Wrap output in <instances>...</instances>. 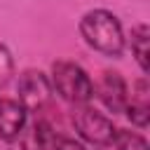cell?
<instances>
[{
	"label": "cell",
	"mask_w": 150,
	"mask_h": 150,
	"mask_svg": "<svg viewBox=\"0 0 150 150\" xmlns=\"http://www.w3.org/2000/svg\"><path fill=\"white\" fill-rule=\"evenodd\" d=\"M16 94H19V103L30 112V110H40L49 96H52V82L42 70L28 68L19 75L16 82Z\"/></svg>",
	"instance_id": "cell-4"
},
{
	"label": "cell",
	"mask_w": 150,
	"mask_h": 150,
	"mask_svg": "<svg viewBox=\"0 0 150 150\" xmlns=\"http://www.w3.org/2000/svg\"><path fill=\"white\" fill-rule=\"evenodd\" d=\"M96 94L101 98V103L112 112H124L127 108V101H129V87L124 82V77L117 73V70H105L101 75V82L96 87Z\"/></svg>",
	"instance_id": "cell-5"
},
{
	"label": "cell",
	"mask_w": 150,
	"mask_h": 150,
	"mask_svg": "<svg viewBox=\"0 0 150 150\" xmlns=\"http://www.w3.org/2000/svg\"><path fill=\"white\" fill-rule=\"evenodd\" d=\"M14 75V59H12V52L0 45V87H5Z\"/></svg>",
	"instance_id": "cell-11"
},
{
	"label": "cell",
	"mask_w": 150,
	"mask_h": 150,
	"mask_svg": "<svg viewBox=\"0 0 150 150\" xmlns=\"http://www.w3.org/2000/svg\"><path fill=\"white\" fill-rule=\"evenodd\" d=\"M54 134H52V129H49V124L47 122H33V124H28V127H23V131L19 134V143H21V148L23 150H47V148H52L54 145Z\"/></svg>",
	"instance_id": "cell-8"
},
{
	"label": "cell",
	"mask_w": 150,
	"mask_h": 150,
	"mask_svg": "<svg viewBox=\"0 0 150 150\" xmlns=\"http://www.w3.org/2000/svg\"><path fill=\"white\" fill-rule=\"evenodd\" d=\"M28 122V110L14 98H0V138L14 143Z\"/></svg>",
	"instance_id": "cell-6"
},
{
	"label": "cell",
	"mask_w": 150,
	"mask_h": 150,
	"mask_svg": "<svg viewBox=\"0 0 150 150\" xmlns=\"http://www.w3.org/2000/svg\"><path fill=\"white\" fill-rule=\"evenodd\" d=\"M54 150H84L82 143H77L75 138H54Z\"/></svg>",
	"instance_id": "cell-12"
},
{
	"label": "cell",
	"mask_w": 150,
	"mask_h": 150,
	"mask_svg": "<svg viewBox=\"0 0 150 150\" xmlns=\"http://www.w3.org/2000/svg\"><path fill=\"white\" fill-rule=\"evenodd\" d=\"M80 33L91 49H96L105 56H120L124 49L122 23L108 9H89L80 19Z\"/></svg>",
	"instance_id": "cell-1"
},
{
	"label": "cell",
	"mask_w": 150,
	"mask_h": 150,
	"mask_svg": "<svg viewBox=\"0 0 150 150\" xmlns=\"http://www.w3.org/2000/svg\"><path fill=\"white\" fill-rule=\"evenodd\" d=\"M129 47H131V54H134L136 63L141 66V70L148 73L150 70V28L145 23H136L131 28Z\"/></svg>",
	"instance_id": "cell-9"
},
{
	"label": "cell",
	"mask_w": 150,
	"mask_h": 150,
	"mask_svg": "<svg viewBox=\"0 0 150 150\" xmlns=\"http://www.w3.org/2000/svg\"><path fill=\"white\" fill-rule=\"evenodd\" d=\"M52 89L73 105H87L94 98V82L87 70L73 61H56L52 66Z\"/></svg>",
	"instance_id": "cell-2"
},
{
	"label": "cell",
	"mask_w": 150,
	"mask_h": 150,
	"mask_svg": "<svg viewBox=\"0 0 150 150\" xmlns=\"http://www.w3.org/2000/svg\"><path fill=\"white\" fill-rule=\"evenodd\" d=\"M73 127L87 143H94V145H110L115 136L112 120H108L103 112L89 105H77L73 110Z\"/></svg>",
	"instance_id": "cell-3"
},
{
	"label": "cell",
	"mask_w": 150,
	"mask_h": 150,
	"mask_svg": "<svg viewBox=\"0 0 150 150\" xmlns=\"http://www.w3.org/2000/svg\"><path fill=\"white\" fill-rule=\"evenodd\" d=\"M112 143L117 150H148V141L131 129H115Z\"/></svg>",
	"instance_id": "cell-10"
},
{
	"label": "cell",
	"mask_w": 150,
	"mask_h": 150,
	"mask_svg": "<svg viewBox=\"0 0 150 150\" xmlns=\"http://www.w3.org/2000/svg\"><path fill=\"white\" fill-rule=\"evenodd\" d=\"M124 112L136 127H148V122H150V87H148L145 77H141L134 84Z\"/></svg>",
	"instance_id": "cell-7"
}]
</instances>
